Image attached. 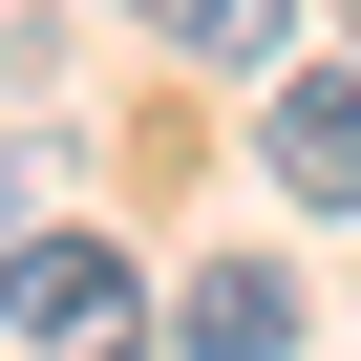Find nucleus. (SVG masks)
I'll use <instances>...</instances> for the list:
<instances>
[{"label": "nucleus", "instance_id": "3", "mask_svg": "<svg viewBox=\"0 0 361 361\" xmlns=\"http://www.w3.org/2000/svg\"><path fill=\"white\" fill-rule=\"evenodd\" d=\"M170 340H192V361H298V276H276V255H213Z\"/></svg>", "mask_w": 361, "mask_h": 361}, {"label": "nucleus", "instance_id": "4", "mask_svg": "<svg viewBox=\"0 0 361 361\" xmlns=\"http://www.w3.org/2000/svg\"><path fill=\"white\" fill-rule=\"evenodd\" d=\"M128 22H149L170 64H276V43H298V0H128Z\"/></svg>", "mask_w": 361, "mask_h": 361}, {"label": "nucleus", "instance_id": "6", "mask_svg": "<svg viewBox=\"0 0 361 361\" xmlns=\"http://www.w3.org/2000/svg\"><path fill=\"white\" fill-rule=\"evenodd\" d=\"M340 22H361V0H340Z\"/></svg>", "mask_w": 361, "mask_h": 361}, {"label": "nucleus", "instance_id": "2", "mask_svg": "<svg viewBox=\"0 0 361 361\" xmlns=\"http://www.w3.org/2000/svg\"><path fill=\"white\" fill-rule=\"evenodd\" d=\"M255 149H276V192H298V213H340V192H361V85H340V64H298V85L255 106Z\"/></svg>", "mask_w": 361, "mask_h": 361}, {"label": "nucleus", "instance_id": "5", "mask_svg": "<svg viewBox=\"0 0 361 361\" xmlns=\"http://www.w3.org/2000/svg\"><path fill=\"white\" fill-rule=\"evenodd\" d=\"M0 234H22V170H0Z\"/></svg>", "mask_w": 361, "mask_h": 361}, {"label": "nucleus", "instance_id": "1", "mask_svg": "<svg viewBox=\"0 0 361 361\" xmlns=\"http://www.w3.org/2000/svg\"><path fill=\"white\" fill-rule=\"evenodd\" d=\"M0 319H22V361H149V276L106 234H0Z\"/></svg>", "mask_w": 361, "mask_h": 361}]
</instances>
